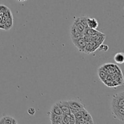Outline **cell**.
Returning a JSON list of instances; mask_svg holds the SVG:
<instances>
[{
  "mask_svg": "<svg viewBox=\"0 0 124 124\" xmlns=\"http://www.w3.org/2000/svg\"><path fill=\"white\" fill-rule=\"evenodd\" d=\"M102 33L99 31L98 30H97L96 29H91V28L87 27L85 31V35H91V36H93V35H99V34H101Z\"/></svg>",
  "mask_w": 124,
  "mask_h": 124,
  "instance_id": "obj_18",
  "label": "cell"
},
{
  "mask_svg": "<svg viewBox=\"0 0 124 124\" xmlns=\"http://www.w3.org/2000/svg\"><path fill=\"white\" fill-rule=\"evenodd\" d=\"M13 25V16L7 18V19L5 20V23H4L5 30H10V29H12Z\"/></svg>",
  "mask_w": 124,
  "mask_h": 124,
  "instance_id": "obj_17",
  "label": "cell"
},
{
  "mask_svg": "<svg viewBox=\"0 0 124 124\" xmlns=\"http://www.w3.org/2000/svg\"><path fill=\"white\" fill-rule=\"evenodd\" d=\"M27 113L30 116H33V115H35V113H36V110L34 108L30 107L27 110Z\"/></svg>",
  "mask_w": 124,
  "mask_h": 124,
  "instance_id": "obj_21",
  "label": "cell"
},
{
  "mask_svg": "<svg viewBox=\"0 0 124 124\" xmlns=\"http://www.w3.org/2000/svg\"><path fill=\"white\" fill-rule=\"evenodd\" d=\"M18 121L10 116H4L0 119V124H16Z\"/></svg>",
  "mask_w": 124,
  "mask_h": 124,
  "instance_id": "obj_8",
  "label": "cell"
},
{
  "mask_svg": "<svg viewBox=\"0 0 124 124\" xmlns=\"http://www.w3.org/2000/svg\"><path fill=\"white\" fill-rule=\"evenodd\" d=\"M99 25V23L96 19L94 18H87V26L91 29H96Z\"/></svg>",
  "mask_w": 124,
  "mask_h": 124,
  "instance_id": "obj_13",
  "label": "cell"
},
{
  "mask_svg": "<svg viewBox=\"0 0 124 124\" xmlns=\"http://www.w3.org/2000/svg\"><path fill=\"white\" fill-rule=\"evenodd\" d=\"M98 74H99V78H100L102 81L105 79V76H106V73H105V72L103 71L102 70H101V71H99Z\"/></svg>",
  "mask_w": 124,
  "mask_h": 124,
  "instance_id": "obj_20",
  "label": "cell"
},
{
  "mask_svg": "<svg viewBox=\"0 0 124 124\" xmlns=\"http://www.w3.org/2000/svg\"><path fill=\"white\" fill-rule=\"evenodd\" d=\"M47 115L49 117L52 124H62V116L61 115H56V114L50 112V111H48Z\"/></svg>",
  "mask_w": 124,
  "mask_h": 124,
  "instance_id": "obj_7",
  "label": "cell"
},
{
  "mask_svg": "<svg viewBox=\"0 0 124 124\" xmlns=\"http://www.w3.org/2000/svg\"><path fill=\"white\" fill-rule=\"evenodd\" d=\"M114 60L117 64H122L124 62V54L122 52L117 53L114 56Z\"/></svg>",
  "mask_w": 124,
  "mask_h": 124,
  "instance_id": "obj_16",
  "label": "cell"
},
{
  "mask_svg": "<svg viewBox=\"0 0 124 124\" xmlns=\"http://www.w3.org/2000/svg\"><path fill=\"white\" fill-rule=\"evenodd\" d=\"M83 121L84 124H94V121H93V117H92V115L86 110L85 112L84 115L83 117Z\"/></svg>",
  "mask_w": 124,
  "mask_h": 124,
  "instance_id": "obj_15",
  "label": "cell"
},
{
  "mask_svg": "<svg viewBox=\"0 0 124 124\" xmlns=\"http://www.w3.org/2000/svg\"><path fill=\"white\" fill-rule=\"evenodd\" d=\"M85 111V109H84V110H81V111H78V112H77L76 113L74 114L75 119H76V124H84L83 121V117Z\"/></svg>",
  "mask_w": 124,
  "mask_h": 124,
  "instance_id": "obj_11",
  "label": "cell"
},
{
  "mask_svg": "<svg viewBox=\"0 0 124 124\" xmlns=\"http://www.w3.org/2000/svg\"><path fill=\"white\" fill-rule=\"evenodd\" d=\"M62 124H76V119L73 114H64L62 115Z\"/></svg>",
  "mask_w": 124,
  "mask_h": 124,
  "instance_id": "obj_6",
  "label": "cell"
},
{
  "mask_svg": "<svg viewBox=\"0 0 124 124\" xmlns=\"http://www.w3.org/2000/svg\"><path fill=\"white\" fill-rule=\"evenodd\" d=\"M98 49L100 50V51H102V52H107L109 50V47L108 46V45L107 44H101L99 46Z\"/></svg>",
  "mask_w": 124,
  "mask_h": 124,
  "instance_id": "obj_19",
  "label": "cell"
},
{
  "mask_svg": "<svg viewBox=\"0 0 124 124\" xmlns=\"http://www.w3.org/2000/svg\"><path fill=\"white\" fill-rule=\"evenodd\" d=\"M70 36H71V39H76L82 37V36H84V35L79 31L76 27L73 24L70 28Z\"/></svg>",
  "mask_w": 124,
  "mask_h": 124,
  "instance_id": "obj_10",
  "label": "cell"
},
{
  "mask_svg": "<svg viewBox=\"0 0 124 124\" xmlns=\"http://www.w3.org/2000/svg\"><path fill=\"white\" fill-rule=\"evenodd\" d=\"M101 44L96 42V41H90L87 43L84 53H87V54H91V53H94L98 49Z\"/></svg>",
  "mask_w": 124,
  "mask_h": 124,
  "instance_id": "obj_4",
  "label": "cell"
},
{
  "mask_svg": "<svg viewBox=\"0 0 124 124\" xmlns=\"http://www.w3.org/2000/svg\"><path fill=\"white\" fill-rule=\"evenodd\" d=\"M73 24L76 27V28L78 29L79 31L82 35H84L85 31V30L87 28L85 27L81 24V22H80L79 21V17H76V18H75V21H74Z\"/></svg>",
  "mask_w": 124,
  "mask_h": 124,
  "instance_id": "obj_12",
  "label": "cell"
},
{
  "mask_svg": "<svg viewBox=\"0 0 124 124\" xmlns=\"http://www.w3.org/2000/svg\"><path fill=\"white\" fill-rule=\"evenodd\" d=\"M58 104L61 108V109L63 113L64 114H70L71 111H70V107H69V103L67 101H61L58 102Z\"/></svg>",
  "mask_w": 124,
  "mask_h": 124,
  "instance_id": "obj_9",
  "label": "cell"
},
{
  "mask_svg": "<svg viewBox=\"0 0 124 124\" xmlns=\"http://www.w3.org/2000/svg\"><path fill=\"white\" fill-rule=\"evenodd\" d=\"M71 41H72L73 43L75 45V47L78 49L79 52L84 53L87 43L84 36L76 39H71Z\"/></svg>",
  "mask_w": 124,
  "mask_h": 124,
  "instance_id": "obj_3",
  "label": "cell"
},
{
  "mask_svg": "<svg viewBox=\"0 0 124 124\" xmlns=\"http://www.w3.org/2000/svg\"><path fill=\"white\" fill-rule=\"evenodd\" d=\"M113 117L121 122H124V108H111Z\"/></svg>",
  "mask_w": 124,
  "mask_h": 124,
  "instance_id": "obj_5",
  "label": "cell"
},
{
  "mask_svg": "<svg viewBox=\"0 0 124 124\" xmlns=\"http://www.w3.org/2000/svg\"><path fill=\"white\" fill-rule=\"evenodd\" d=\"M50 112L56 114V115H61V116H62V115L63 114L62 111V110L61 109V108L59 107V106L58 105L57 102L54 103V104H53V106L51 108L50 110Z\"/></svg>",
  "mask_w": 124,
  "mask_h": 124,
  "instance_id": "obj_14",
  "label": "cell"
},
{
  "mask_svg": "<svg viewBox=\"0 0 124 124\" xmlns=\"http://www.w3.org/2000/svg\"><path fill=\"white\" fill-rule=\"evenodd\" d=\"M17 1H19V2H22V1H27V0H16Z\"/></svg>",
  "mask_w": 124,
  "mask_h": 124,
  "instance_id": "obj_22",
  "label": "cell"
},
{
  "mask_svg": "<svg viewBox=\"0 0 124 124\" xmlns=\"http://www.w3.org/2000/svg\"><path fill=\"white\" fill-rule=\"evenodd\" d=\"M124 108V92H121L113 96L111 101V108Z\"/></svg>",
  "mask_w": 124,
  "mask_h": 124,
  "instance_id": "obj_1",
  "label": "cell"
},
{
  "mask_svg": "<svg viewBox=\"0 0 124 124\" xmlns=\"http://www.w3.org/2000/svg\"><path fill=\"white\" fill-rule=\"evenodd\" d=\"M67 102L70 107L71 113L73 115L81 110L85 109V106L79 102L73 100H69L67 101Z\"/></svg>",
  "mask_w": 124,
  "mask_h": 124,
  "instance_id": "obj_2",
  "label": "cell"
}]
</instances>
